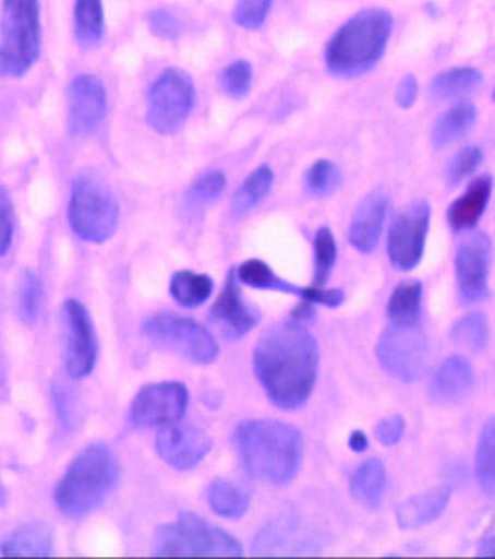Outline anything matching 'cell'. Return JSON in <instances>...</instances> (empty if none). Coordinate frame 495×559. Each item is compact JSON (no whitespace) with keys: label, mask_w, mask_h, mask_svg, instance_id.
<instances>
[{"label":"cell","mask_w":495,"mask_h":559,"mask_svg":"<svg viewBox=\"0 0 495 559\" xmlns=\"http://www.w3.org/2000/svg\"><path fill=\"white\" fill-rule=\"evenodd\" d=\"M254 369L276 407H304L317 381V342L304 323L291 319L278 324L265 332L255 347Z\"/></svg>","instance_id":"obj_1"},{"label":"cell","mask_w":495,"mask_h":559,"mask_svg":"<svg viewBox=\"0 0 495 559\" xmlns=\"http://www.w3.org/2000/svg\"><path fill=\"white\" fill-rule=\"evenodd\" d=\"M233 440L244 471L255 479L280 487L299 474L304 445L299 429L276 419H247Z\"/></svg>","instance_id":"obj_2"},{"label":"cell","mask_w":495,"mask_h":559,"mask_svg":"<svg viewBox=\"0 0 495 559\" xmlns=\"http://www.w3.org/2000/svg\"><path fill=\"white\" fill-rule=\"evenodd\" d=\"M394 15L382 8H367L337 28L324 49L326 70L337 79H358L376 68L388 49Z\"/></svg>","instance_id":"obj_3"},{"label":"cell","mask_w":495,"mask_h":559,"mask_svg":"<svg viewBox=\"0 0 495 559\" xmlns=\"http://www.w3.org/2000/svg\"><path fill=\"white\" fill-rule=\"evenodd\" d=\"M120 479V461L102 444H92L79 453L55 490L58 509L71 519L88 515L99 508Z\"/></svg>","instance_id":"obj_4"},{"label":"cell","mask_w":495,"mask_h":559,"mask_svg":"<svg viewBox=\"0 0 495 559\" xmlns=\"http://www.w3.org/2000/svg\"><path fill=\"white\" fill-rule=\"evenodd\" d=\"M41 49L39 0H2L0 73L21 79L33 70Z\"/></svg>","instance_id":"obj_5"},{"label":"cell","mask_w":495,"mask_h":559,"mask_svg":"<svg viewBox=\"0 0 495 559\" xmlns=\"http://www.w3.org/2000/svg\"><path fill=\"white\" fill-rule=\"evenodd\" d=\"M157 556H202V558H237L242 556L239 540L220 527L210 526L202 516L183 513L172 524L159 527L155 535Z\"/></svg>","instance_id":"obj_6"},{"label":"cell","mask_w":495,"mask_h":559,"mask_svg":"<svg viewBox=\"0 0 495 559\" xmlns=\"http://www.w3.org/2000/svg\"><path fill=\"white\" fill-rule=\"evenodd\" d=\"M120 223V205L107 185L92 176H81L71 185V229L83 241L105 242Z\"/></svg>","instance_id":"obj_7"},{"label":"cell","mask_w":495,"mask_h":559,"mask_svg":"<svg viewBox=\"0 0 495 559\" xmlns=\"http://www.w3.org/2000/svg\"><path fill=\"white\" fill-rule=\"evenodd\" d=\"M142 336L157 349L181 356L192 364H213L218 344L202 324L173 313H157L142 324Z\"/></svg>","instance_id":"obj_8"},{"label":"cell","mask_w":495,"mask_h":559,"mask_svg":"<svg viewBox=\"0 0 495 559\" xmlns=\"http://www.w3.org/2000/svg\"><path fill=\"white\" fill-rule=\"evenodd\" d=\"M194 102L196 86L186 71H162L147 94V123L160 134L178 133L189 120Z\"/></svg>","instance_id":"obj_9"},{"label":"cell","mask_w":495,"mask_h":559,"mask_svg":"<svg viewBox=\"0 0 495 559\" xmlns=\"http://www.w3.org/2000/svg\"><path fill=\"white\" fill-rule=\"evenodd\" d=\"M376 355L382 368L400 381L413 382L423 377L428 362V342L420 323L391 324L382 332Z\"/></svg>","instance_id":"obj_10"},{"label":"cell","mask_w":495,"mask_h":559,"mask_svg":"<svg viewBox=\"0 0 495 559\" xmlns=\"http://www.w3.org/2000/svg\"><path fill=\"white\" fill-rule=\"evenodd\" d=\"M60 332L65 369L71 379H84L96 368L97 336L88 310L79 300L68 299L60 312Z\"/></svg>","instance_id":"obj_11"},{"label":"cell","mask_w":495,"mask_h":559,"mask_svg":"<svg viewBox=\"0 0 495 559\" xmlns=\"http://www.w3.org/2000/svg\"><path fill=\"white\" fill-rule=\"evenodd\" d=\"M189 407V390L183 382H155L134 395L129 421L138 429H160L183 418Z\"/></svg>","instance_id":"obj_12"},{"label":"cell","mask_w":495,"mask_h":559,"mask_svg":"<svg viewBox=\"0 0 495 559\" xmlns=\"http://www.w3.org/2000/svg\"><path fill=\"white\" fill-rule=\"evenodd\" d=\"M431 224V205L415 202L395 216L389 229V260L399 271H412L425 252L426 234Z\"/></svg>","instance_id":"obj_13"},{"label":"cell","mask_w":495,"mask_h":559,"mask_svg":"<svg viewBox=\"0 0 495 559\" xmlns=\"http://www.w3.org/2000/svg\"><path fill=\"white\" fill-rule=\"evenodd\" d=\"M68 128L71 136L83 139L96 133L107 112V88L96 75H76L65 90Z\"/></svg>","instance_id":"obj_14"},{"label":"cell","mask_w":495,"mask_h":559,"mask_svg":"<svg viewBox=\"0 0 495 559\" xmlns=\"http://www.w3.org/2000/svg\"><path fill=\"white\" fill-rule=\"evenodd\" d=\"M492 242L486 234H473L458 245L457 267L458 295L466 305H473L488 297Z\"/></svg>","instance_id":"obj_15"},{"label":"cell","mask_w":495,"mask_h":559,"mask_svg":"<svg viewBox=\"0 0 495 559\" xmlns=\"http://www.w3.org/2000/svg\"><path fill=\"white\" fill-rule=\"evenodd\" d=\"M155 445L159 457L173 471H192L209 455L213 440L204 429L176 421L160 427Z\"/></svg>","instance_id":"obj_16"},{"label":"cell","mask_w":495,"mask_h":559,"mask_svg":"<svg viewBox=\"0 0 495 559\" xmlns=\"http://www.w3.org/2000/svg\"><path fill=\"white\" fill-rule=\"evenodd\" d=\"M237 278L242 284L257 287V289L294 295V297H300L302 302H310V305L337 308V306L343 305L345 300L341 289H324V286L299 287L292 282L280 278L278 274L274 273L273 269L268 267L265 261L261 260H250L242 263L241 267L237 269Z\"/></svg>","instance_id":"obj_17"},{"label":"cell","mask_w":495,"mask_h":559,"mask_svg":"<svg viewBox=\"0 0 495 559\" xmlns=\"http://www.w3.org/2000/svg\"><path fill=\"white\" fill-rule=\"evenodd\" d=\"M210 321L228 340H241L259 324L261 313L242 297L237 271H231L226 280L220 297L210 308Z\"/></svg>","instance_id":"obj_18"},{"label":"cell","mask_w":495,"mask_h":559,"mask_svg":"<svg viewBox=\"0 0 495 559\" xmlns=\"http://www.w3.org/2000/svg\"><path fill=\"white\" fill-rule=\"evenodd\" d=\"M388 213V197L382 192H373L363 198L362 204L358 205L354 218L350 224L349 239L350 245L362 252L369 254L375 250L381 239L384 221Z\"/></svg>","instance_id":"obj_19"},{"label":"cell","mask_w":495,"mask_h":559,"mask_svg":"<svg viewBox=\"0 0 495 559\" xmlns=\"http://www.w3.org/2000/svg\"><path fill=\"white\" fill-rule=\"evenodd\" d=\"M475 386V371L463 356H449L431 382V397L438 405H457Z\"/></svg>","instance_id":"obj_20"},{"label":"cell","mask_w":495,"mask_h":559,"mask_svg":"<svg viewBox=\"0 0 495 559\" xmlns=\"http://www.w3.org/2000/svg\"><path fill=\"white\" fill-rule=\"evenodd\" d=\"M8 558H47L55 552V534L47 522H28L8 535L0 545Z\"/></svg>","instance_id":"obj_21"},{"label":"cell","mask_w":495,"mask_h":559,"mask_svg":"<svg viewBox=\"0 0 495 559\" xmlns=\"http://www.w3.org/2000/svg\"><path fill=\"white\" fill-rule=\"evenodd\" d=\"M451 487L442 485L436 489L426 490L423 495L412 496L407 502L399 503L395 511L399 526L402 530H415L436 521L451 500Z\"/></svg>","instance_id":"obj_22"},{"label":"cell","mask_w":495,"mask_h":559,"mask_svg":"<svg viewBox=\"0 0 495 559\" xmlns=\"http://www.w3.org/2000/svg\"><path fill=\"white\" fill-rule=\"evenodd\" d=\"M492 189H494V179L490 176L473 179L462 197L455 200V204H451L447 211L449 226L455 231L475 228L476 223L481 221V216L488 207Z\"/></svg>","instance_id":"obj_23"},{"label":"cell","mask_w":495,"mask_h":559,"mask_svg":"<svg viewBox=\"0 0 495 559\" xmlns=\"http://www.w3.org/2000/svg\"><path fill=\"white\" fill-rule=\"evenodd\" d=\"M386 485H388V474L384 464L378 459H371L354 472V476L350 479V495L362 508L375 511L382 506Z\"/></svg>","instance_id":"obj_24"},{"label":"cell","mask_w":495,"mask_h":559,"mask_svg":"<svg viewBox=\"0 0 495 559\" xmlns=\"http://www.w3.org/2000/svg\"><path fill=\"white\" fill-rule=\"evenodd\" d=\"M476 121L475 105L468 102H460L452 107L447 108L444 115L438 116V120L432 126V146L445 147L451 146L458 140H462L470 133Z\"/></svg>","instance_id":"obj_25"},{"label":"cell","mask_w":495,"mask_h":559,"mask_svg":"<svg viewBox=\"0 0 495 559\" xmlns=\"http://www.w3.org/2000/svg\"><path fill=\"white\" fill-rule=\"evenodd\" d=\"M75 39L84 51H96L105 36L102 0H75Z\"/></svg>","instance_id":"obj_26"},{"label":"cell","mask_w":495,"mask_h":559,"mask_svg":"<svg viewBox=\"0 0 495 559\" xmlns=\"http://www.w3.org/2000/svg\"><path fill=\"white\" fill-rule=\"evenodd\" d=\"M207 502L216 515L239 521L247 513L250 496L228 479H215L207 489Z\"/></svg>","instance_id":"obj_27"},{"label":"cell","mask_w":495,"mask_h":559,"mask_svg":"<svg viewBox=\"0 0 495 559\" xmlns=\"http://www.w3.org/2000/svg\"><path fill=\"white\" fill-rule=\"evenodd\" d=\"M483 84V73L475 68H452L432 79L431 96L436 99H455L468 96Z\"/></svg>","instance_id":"obj_28"},{"label":"cell","mask_w":495,"mask_h":559,"mask_svg":"<svg viewBox=\"0 0 495 559\" xmlns=\"http://www.w3.org/2000/svg\"><path fill=\"white\" fill-rule=\"evenodd\" d=\"M274 173L268 165H261L250 174L244 183L239 187V191L231 202V211L236 216H244L250 211L255 210L257 205L268 197V192L273 191Z\"/></svg>","instance_id":"obj_29"},{"label":"cell","mask_w":495,"mask_h":559,"mask_svg":"<svg viewBox=\"0 0 495 559\" xmlns=\"http://www.w3.org/2000/svg\"><path fill=\"white\" fill-rule=\"evenodd\" d=\"M213 289H215V282L210 276L186 271V269L173 274L170 282L173 300L183 308H197L204 305L213 295Z\"/></svg>","instance_id":"obj_30"},{"label":"cell","mask_w":495,"mask_h":559,"mask_svg":"<svg viewBox=\"0 0 495 559\" xmlns=\"http://www.w3.org/2000/svg\"><path fill=\"white\" fill-rule=\"evenodd\" d=\"M421 297L423 287L420 282L410 280L395 287L388 302V316L394 324H415L421 318Z\"/></svg>","instance_id":"obj_31"},{"label":"cell","mask_w":495,"mask_h":559,"mask_svg":"<svg viewBox=\"0 0 495 559\" xmlns=\"http://www.w3.org/2000/svg\"><path fill=\"white\" fill-rule=\"evenodd\" d=\"M475 474L488 496H495V416L484 424L476 445Z\"/></svg>","instance_id":"obj_32"},{"label":"cell","mask_w":495,"mask_h":559,"mask_svg":"<svg viewBox=\"0 0 495 559\" xmlns=\"http://www.w3.org/2000/svg\"><path fill=\"white\" fill-rule=\"evenodd\" d=\"M226 176L220 170H209L202 174L200 178L192 183L191 189L184 197V205L191 213H200L207 210L210 204H215L218 198L226 191Z\"/></svg>","instance_id":"obj_33"},{"label":"cell","mask_w":495,"mask_h":559,"mask_svg":"<svg viewBox=\"0 0 495 559\" xmlns=\"http://www.w3.org/2000/svg\"><path fill=\"white\" fill-rule=\"evenodd\" d=\"M451 337L455 344L471 353H481L488 347L490 324L484 313H470L460 319L451 329Z\"/></svg>","instance_id":"obj_34"},{"label":"cell","mask_w":495,"mask_h":559,"mask_svg":"<svg viewBox=\"0 0 495 559\" xmlns=\"http://www.w3.org/2000/svg\"><path fill=\"white\" fill-rule=\"evenodd\" d=\"M343 176L336 163L328 159H318L305 173V191L313 198L331 197L341 187Z\"/></svg>","instance_id":"obj_35"},{"label":"cell","mask_w":495,"mask_h":559,"mask_svg":"<svg viewBox=\"0 0 495 559\" xmlns=\"http://www.w3.org/2000/svg\"><path fill=\"white\" fill-rule=\"evenodd\" d=\"M44 305V286L41 280L34 271L26 269L20 282V299H17V308H20V318L26 324L36 323Z\"/></svg>","instance_id":"obj_36"},{"label":"cell","mask_w":495,"mask_h":559,"mask_svg":"<svg viewBox=\"0 0 495 559\" xmlns=\"http://www.w3.org/2000/svg\"><path fill=\"white\" fill-rule=\"evenodd\" d=\"M337 245L336 237L330 228L318 229L315 236V274H313V286H324L330 278L331 269L336 265Z\"/></svg>","instance_id":"obj_37"},{"label":"cell","mask_w":495,"mask_h":559,"mask_svg":"<svg viewBox=\"0 0 495 559\" xmlns=\"http://www.w3.org/2000/svg\"><path fill=\"white\" fill-rule=\"evenodd\" d=\"M252 81H254V70L246 60H236L220 75V86H222L224 94L233 97V99L246 97L250 94V88H252Z\"/></svg>","instance_id":"obj_38"},{"label":"cell","mask_w":495,"mask_h":559,"mask_svg":"<svg viewBox=\"0 0 495 559\" xmlns=\"http://www.w3.org/2000/svg\"><path fill=\"white\" fill-rule=\"evenodd\" d=\"M483 150L479 146H468L455 153V157L449 160V165L445 168V181L449 187H457L462 183L463 179L470 178L476 168L483 163Z\"/></svg>","instance_id":"obj_39"},{"label":"cell","mask_w":495,"mask_h":559,"mask_svg":"<svg viewBox=\"0 0 495 559\" xmlns=\"http://www.w3.org/2000/svg\"><path fill=\"white\" fill-rule=\"evenodd\" d=\"M273 0H237L233 21L244 31H257L267 21Z\"/></svg>","instance_id":"obj_40"},{"label":"cell","mask_w":495,"mask_h":559,"mask_svg":"<svg viewBox=\"0 0 495 559\" xmlns=\"http://www.w3.org/2000/svg\"><path fill=\"white\" fill-rule=\"evenodd\" d=\"M13 229H15L13 200L8 189L0 187V258L7 255L12 247Z\"/></svg>","instance_id":"obj_41"},{"label":"cell","mask_w":495,"mask_h":559,"mask_svg":"<svg viewBox=\"0 0 495 559\" xmlns=\"http://www.w3.org/2000/svg\"><path fill=\"white\" fill-rule=\"evenodd\" d=\"M147 23L152 33L162 39H178L181 34V23L166 10H153L147 13Z\"/></svg>","instance_id":"obj_42"},{"label":"cell","mask_w":495,"mask_h":559,"mask_svg":"<svg viewBox=\"0 0 495 559\" xmlns=\"http://www.w3.org/2000/svg\"><path fill=\"white\" fill-rule=\"evenodd\" d=\"M405 418L402 416H391V418L382 419L376 426V439L381 440V444L395 445L399 444L402 435H405Z\"/></svg>","instance_id":"obj_43"},{"label":"cell","mask_w":495,"mask_h":559,"mask_svg":"<svg viewBox=\"0 0 495 559\" xmlns=\"http://www.w3.org/2000/svg\"><path fill=\"white\" fill-rule=\"evenodd\" d=\"M418 96H420V83H418L415 75L408 73V75L402 76L400 83L397 84V90H395V103H397V107L402 108V110H408V108H412L413 105H415Z\"/></svg>","instance_id":"obj_44"},{"label":"cell","mask_w":495,"mask_h":559,"mask_svg":"<svg viewBox=\"0 0 495 559\" xmlns=\"http://www.w3.org/2000/svg\"><path fill=\"white\" fill-rule=\"evenodd\" d=\"M55 401H57V411L62 421H64L65 426L73 427V421L76 419L75 400H73V394L62 382H58L57 386H55Z\"/></svg>","instance_id":"obj_45"},{"label":"cell","mask_w":495,"mask_h":559,"mask_svg":"<svg viewBox=\"0 0 495 559\" xmlns=\"http://www.w3.org/2000/svg\"><path fill=\"white\" fill-rule=\"evenodd\" d=\"M350 450L355 453H363L369 448L367 435L363 431H354L349 439Z\"/></svg>","instance_id":"obj_46"},{"label":"cell","mask_w":495,"mask_h":559,"mask_svg":"<svg viewBox=\"0 0 495 559\" xmlns=\"http://www.w3.org/2000/svg\"><path fill=\"white\" fill-rule=\"evenodd\" d=\"M476 556H483V558H495V535L486 537V539L479 545V552Z\"/></svg>","instance_id":"obj_47"},{"label":"cell","mask_w":495,"mask_h":559,"mask_svg":"<svg viewBox=\"0 0 495 559\" xmlns=\"http://www.w3.org/2000/svg\"><path fill=\"white\" fill-rule=\"evenodd\" d=\"M7 381V366H4V356H2V349H0V386Z\"/></svg>","instance_id":"obj_48"},{"label":"cell","mask_w":495,"mask_h":559,"mask_svg":"<svg viewBox=\"0 0 495 559\" xmlns=\"http://www.w3.org/2000/svg\"><path fill=\"white\" fill-rule=\"evenodd\" d=\"M494 102H495V90H494Z\"/></svg>","instance_id":"obj_49"}]
</instances>
